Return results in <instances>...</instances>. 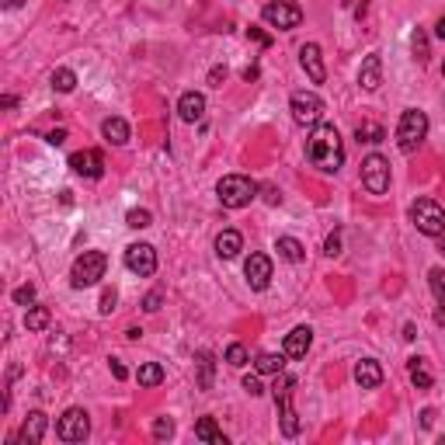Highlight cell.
I'll return each mask as SVG.
<instances>
[{
    "label": "cell",
    "instance_id": "obj_37",
    "mask_svg": "<svg viewBox=\"0 0 445 445\" xmlns=\"http://www.w3.org/2000/svg\"><path fill=\"white\" fill-rule=\"evenodd\" d=\"M115 303H119V292H115V289H105V296H101V306H98V310L108 317V313H115Z\"/></svg>",
    "mask_w": 445,
    "mask_h": 445
},
{
    "label": "cell",
    "instance_id": "obj_13",
    "mask_svg": "<svg viewBox=\"0 0 445 445\" xmlns=\"http://www.w3.org/2000/svg\"><path fill=\"white\" fill-rule=\"evenodd\" d=\"M299 67L306 70V77H310L313 83L327 81V67H324V56H320V45H317V42L299 45Z\"/></svg>",
    "mask_w": 445,
    "mask_h": 445
},
{
    "label": "cell",
    "instance_id": "obj_49",
    "mask_svg": "<svg viewBox=\"0 0 445 445\" xmlns=\"http://www.w3.org/2000/svg\"><path fill=\"white\" fill-rule=\"evenodd\" d=\"M404 337H407V341H414V337H417V330H414V324H407V327H404Z\"/></svg>",
    "mask_w": 445,
    "mask_h": 445
},
{
    "label": "cell",
    "instance_id": "obj_32",
    "mask_svg": "<svg viewBox=\"0 0 445 445\" xmlns=\"http://www.w3.org/2000/svg\"><path fill=\"white\" fill-rule=\"evenodd\" d=\"M428 285H432L439 306H445V268H432V272H428Z\"/></svg>",
    "mask_w": 445,
    "mask_h": 445
},
{
    "label": "cell",
    "instance_id": "obj_47",
    "mask_svg": "<svg viewBox=\"0 0 445 445\" xmlns=\"http://www.w3.org/2000/svg\"><path fill=\"white\" fill-rule=\"evenodd\" d=\"M139 334H143L139 327H129V330H125V337H129V341H139Z\"/></svg>",
    "mask_w": 445,
    "mask_h": 445
},
{
    "label": "cell",
    "instance_id": "obj_15",
    "mask_svg": "<svg viewBox=\"0 0 445 445\" xmlns=\"http://www.w3.org/2000/svg\"><path fill=\"white\" fill-rule=\"evenodd\" d=\"M310 345H313V330H310L306 324H303V327H292V330L285 334L282 355H285V359H306Z\"/></svg>",
    "mask_w": 445,
    "mask_h": 445
},
{
    "label": "cell",
    "instance_id": "obj_10",
    "mask_svg": "<svg viewBox=\"0 0 445 445\" xmlns=\"http://www.w3.org/2000/svg\"><path fill=\"white\" fill-rule=\"evenodd\" d=\"M87 435H91V417L83 407H70L56 421V439H63V442H83Z\"/></svg>",
    "mask_w": 445,
    "mask_h": 445
},
{
    "label": "cell",
    "instance_id": "obj_43",
    "mask_svg": "<svg viewBox=\"0 0 445 445\" xmlns=\"http://www.w3.org/2000/svg\"><path fill=\"white\" fill-rule=\"evenodd\" d=\"M45 143H49V146H63V143H67V129H52V132L45 136Z\"/></svg>",
    "mask_w": 445,
    "mask_h": 445
},
{
    "label": "cell",
    "instance_id": "obj_33",
    "mask_svg": "<svg viewBox=\"0 0 445 445\" xmlns=\"http://www.w3.org/2000/svg\"><path fill=\"white\" fill-rule=\"evenodd\" d=\"M223 359H226V365H233V369H241V365H247V348H243V345H230Z\"/></svg>",
    "mask_w": 445,
    "mask_h": 445
},
{
    "label": "cell",
    "instance_id": "obj_48",
    "mask_svg": "<svg viewBox=\"0 0 445 445\" xmlns=\"http://www.w3.org/2000/svg\"><path fill=\"white\" fill-rule=\"evenodd\" d=\"M265 199H268V202L275 205V202H279V192H275V188H265Z\"/></svg>",
    "mask_w": 445,
    "mask_h": 445
},
{
    "label": "cell",
    "instance_id": "obj_4",
    "mask_svg": "<svg viewBox=\"0 0 445 445\" xmlns=\"http://www.w3.org/2000/svg\"><path fill=\"white\" fill-rule=\"evenodd\" d=\"M292 390H296V379L279 372V376H275V386H272V397H275V407L282 410L285 439H296V435H299V414H296V407H292Z\"/></svg>",
    "mask_w": 445,
    "mask_h": 445
},
{
    "label": "cell",
    "instance_id": "obj_19",
    "mask_svg": "<svg viewBox=\"0 0 445 445\" xmlns=\"http://www.w3.org/2000/svg\"><path fill=\"white\" fill-rule=\"evenodd\" d=\"M45 424H49V421H45V414H42V410H32V414L25 417V424H21V435H18V439H21L25 445H39L42 435H45Z\"/></svg>",
    "mask_w": 445,
    "mask_h": 445
},
{
    "label": "cell",
    "instance_id": "obj_25",
    "mask_svg": "<svg viewBox=\"0 0 445 445\" xmlns=\"http://www.w3.org/2000/svg\"><path fill=\"white\" fill-rule=\"evenodd\" d=\"M407 372H410V383L417 390H432V372L424 369V359H410L407 362Z\"/></svg>",
    "mask_w": 445,
    "mask_h": 445
},
{
    "label": "cell",
    "instance_id": "obj_21",
    "mask_svg": "<svg viewBox=\"0 0 445 445\" xmlns=\"http://www.w3.org/2000/svg\"><path fill=\"white\" fill-rule=\"evenodd\" d=\"M243 250V237L237 230H223L219 237H216V254L223 258V261H230V258H237Z\"/></svg>",
    "mask_w": 445,
    "mask_h": 445
},
{
    "label": "cell",
    "instance_id": "obj_42",
    "mask_svg": "<svg viewBox=\"0 0 445 445\" xmlns=\"http://www.w3.org/2000/svg\"><path fill=\"white\" fill-rule=\"evenodd\" d=\"M247 39H254V42H258V45H265V49L272 45V35H265V32H261V28H254V25L247 28Z\"/></svg>",
    "mask_w": 445,
    "mask_h": 445
},
{
    "label": "cell",
    "instance_id": "obj_28",
    "mask_svg": "<svg viewBox=\"0 0 445 445\" xmlns=\"http://www.w3.org/2000/svg\"><path fill=\"white\" fill-rule=\"evenodd\" d=\"M49 320H52L49 306H28V313H25V327H28V330H45Z\"/></svg>",
    "mask_w": 445,
    "mask_h": 445
},
{
    "label": "cell",
    "instance_id": "obj_45",
    "mask_svg": "<svg viewBox=\"0 0 445 445\" xmlns=\"http://www.w3.org/2000/svg\"><path fill=\"white\" fill-rule=\"evenodd\" d=\"M432 421H435V410H432V407H428V410H421V424H424V428H432Z\"/></svg>",
    "mask_w": 445,
    "mask_h": 445
},
{
    "label": "cell",
    "instance_id": "obj_3",
    "mask_svg": "<svg viewBox=\"0 0 445 445\" xmlns=\"http://www.w3.org/2000/svg\"><path fill=\"white\" fill-rule=\"evenodd\" d=\"M105 272H108V254L105 250H83L70 268V285L74 289H91V285H98L105 279Z\"/></svg>",
    "mask_w": 445,
    "mask_h": 445
},
{
    "label": "cell",
    "instance_id": "obj_2",
    "mask_svg": "<svg viewBox=\"0 0 445 445\" xmlns=\"http://www.w3.org/2000/svg\"><path fill=\"white\" fill-rule=\"evenodd\" d=\"M258 181H250L247 174H226L219 185H216V195H219V202L226 205V209H243V205H250L258 199Z\"/></svg>",
    "mask_w": 445,
    "mask_h": 445
},
{
    "label": "cell",
    "instance_id": "obj_17",
    "mask_svg": "<svg viewBox=\"0 0 445 445\" xmlns=\"http://www.w3.org/2000/svg\"><path fill=\"white\" fill-rule=\"evenodd\" d=\"M178 115L185 122H199L205 115V94L202 91H185L178 98Z\"/></svg>",
    "mask_w": 445,
    "mask_h": 445
},
{
    "label": "cell",
    "instance_id": "obj_16",
    "mask_svg": "<svg viewBox=\"0 0 445 445\" xmlns=\"http://www.w3.org/2000/svg\"><path fill=\"white\" fill-rule=\"evenodd\" d=\"M359 83H362V91H379V83H383V56L379 52H369L362 59Z\"/></svg>",
    "mask_w": 445,
    "mask_h": 445
},
{
    "label": "cell",
    "instance_id": "obj_18",
    "mask_svg": "<svg viewBox=\"0 0 445 445\" xmlns=\"http://www.w3.org/2000/svg\"><path fill=\"white\" fill-rule=\"evenodd\" d=\"M355 383L362 386V390H376L379 383H383V369L376 359H362V362H355Z\"/></svg>",
    "mask_w": 445,
    "mask_h": 445
},
{
    "label": "cell",
    "instance_id": "obj_29",
    "mask_svg": "<svg viewBox=\"0 0 445 445\" xmlns=\"http://www.w3.org/2000/svg\"><path fill=\"white\" fill-rule=\"evenodd\" d=\"M355 139H359V143H383L386 132H383V125H376V122H362V125L355 129Z\"/></svg>",
    "mask_w": 445,
    "mask_h": 445
},
{
    "label": "cell",
    "instance_id": "obj_23",
    "mask_svg": "<svg viewBox=\"0 0 445 445\" xmlns=\"http://www.w3.org/2000/svg\"><path fill=\"white\" fill-rule=\"evenodd\" d=\"M275 250H279V258H282V261H289V265H299V261L306 258L303 243L296 241V237H279V243H275Z\"/></svg>",
    "mask_w": 445,
    "mask_h": 445
},
{
    "label": "cell",
    "instance_id": "obj_8",
    "mask_svg": "<svg viewBox=\"0 0 445 445\" xmlns=\"http://www.w3.org/2000/svg\"><path fill=\"white\" fill-rule=\"evenodd\" d=\"M362 185L369 195H386L390 192V161L383 154H369L362 161Z\"/></svg>",
    "mask_w": 445,
    "mask_h": 445
},
{
    "label": "cell",
    "instance_id": "obj_39",
    "mask_svg": "<svg viewBox=\"0 0 445 445\" xmlns=\"http://www.w3.org/2000/svg\"><path fill=\"white\" fill-rule=\"evenodd\" d=\"M324 254H327V258H337V254H341V233H337V230H334V233L327 237Z\"/></svg>",
    "mask_w": 445,
    "mask_h": 445
},
{
    "label": "cell",
    "instance_id": "obj_1",
    "mask_svg": "<svg viewBox=\"0 0 445 445\" xmlns=\"http://www.w3.org/2000/svg\"><path fill=\"white\" fill-rule=\"evenodd\" d=\"M306 157L310 163L317 167V171H324V174H337L341 171V163H345V146H341V132L334 129V125H313V132H310V139H306Z\"/></svg>",
    "mask_w": 445,
    "mask_h": 445
},
{
    "label": "cell",
    "instance_id": "obj_40",
    "mask_svg": "<svg viewBox=\"0 0 445 445\" xmlns=\"http://www.w3.org/2000/svg\"><path fill=\"white\" fill-rule=\"evenodd\" d=\"M243 390H247L250 397H261V393H265V386H261L258 376H243Z\"/></svg>",
    "mask_w": 445,
    "mask_h": 445
},
{
    "label": "cell",
    "instance_id": "obj_46",
    "mask_svg": "<svg viewBox=\"0 0 445 445\" xmlns=\"http://www.w3.org/2000/svg\"><path fill=\"white\" fill-rule=\"evenodd\" d=\"M0 105H4V108H14V105H18V98H14V94H4V98H0Z\"/></svg>",
    "mask_w": 445,
    "mask_h": 445
},
{
    "label": "cell",
    "instance_id": "obj_36",
    "mask_svg": "<svg viewBox=\"0 0 445 445\" xmlns=\"http://www.w3.org/2000/svg\"><path fill=\"white\" fill-rule=\"evenodd\" d=\"M410 45H414V56L424 63V59H428V39H424V32H421V28L414 32V42H410Z\"/></svg>",
    "mask_w": 445,
    "mask_h": 445
},
{
    "label": "cell",
    "instance_id": "obj_12",
    "mask_svg": "<svg viewBox=\"0 0 445 445\" xmlns=\"http://www.w3.org/2000/svg\"><path fill=\"white\" fill-rule=\"evenodd\" d=\"M243 275H247V285H250V289L265 292V289L272 285V258H268V254H250V258L243 261Z\"/></svg>",
    "mask_w": 445,
    "mask_h": 445
},
{
    "label": "cell",
    "instance_id": "obj_26",
    "mask_svg": "<svg viewBox=\"0 0 445 445\" xmlns=\"http://www.w3.org/2000/svg\"><path fill=\"white\" fill-rule=\"evenodd\" d=\"M254 369H258L261 376H279V372L285 369V359H282V355L265 352V355H258V359H254Z\"/></svg>",
    "mask_w": 445,
    "mask_h": 445
},
{
    "label": "cell",
    "instance_id": "obj_52",
    "mask_svg": "<svg viewBox=\"0 0 445 445\" xmlns=\"http://www.w3.org/2000/svg\"><path fill=\"white\" fill-rule=\"evenodd\" d=\"M435 241H439V250H442V254H445V230H442V233H439V237H435Z\"/></svg>",
    "mask_w": 445,
    "mask_h": 445
},
{
    "label": "cell",
    "instance_id": "obj_50",
    "mask_svg": "<svg viewBox=\"0 0 445 445\" xmlns=\"http://www.w3.org/2000/svg\"><path fill=\"white\" fill-rule=\"evenodd\" d=\"M0 4H4V7H7V11H14V7H21V4H25V0H0Z\"/></svg>",
    "mask_w": 445,
    "mask_h": 445
},
{
    "label": "cell",
    "instance_id": "obj_51",
    "mask_svg": "<svg viewBox=\"0 0 445 445\" xmlns=\"http://www.w3.org/2000/svg\"><path fill=\"white\" fill-rule=\"evenodd\" d=\"M435 35H439V39H445V18L439 21V25H435Z\"/></svg>",
    "mask_w": 445,
    "mask_h": 445
},
{
    "label": "cell",
    "instance_id": "obj_11",
    "mask_svg": "<svg viewBox=\"0 0 445 445\" xmlns=\"http://www.w3.org/2000/svg\"><path fill=\"white\" fill-rule=\"evenodd\" d=\"M125 268L139 279H150L157 272V250L150 243H129L125 247Z\"/></svg>",
    "mask_w": 445,
    "mask_h": 445
},
{
    "label": "cell",
    "instance_id": "obj_27",
    "mask_svg": "<svg viewBox=\"0 0 445 445\" xmlns=\"http://www.w3.org/2000/svg\"><path fill=\"white\" fill-rule=\"evenodd\" d=\"M195 365H199V386H202V390H212V372H216L212 355H209V352H199V355H195Z\"/></svg>",
    "mask_w": 445,
    "mask_h": 445
},
{
    "label": "cell",
    "instance_id": "obj_20",
    "mask_svg": "<svg viewBox=\"0 0 445 445\" xmlns=\"http://www.w3.org/2000/svg\"><path fill=\"white\" fill-rule=\"evenodd\" d=\"M101 136L108 146H125L129 143V122L125 119H105L101 122Z\"/></svg>",
    "mask_w": 445,
    "mask_h": 445
},
{
    "label": "cell",
    "instance_id": "obj_35",
    "mask_svg": "<svg viewBox=\"0 0 445 445\" xmlns=\"http://www.w3.org/2000/svg\"><path fill=\"white\" fill-rule=\"evenodd\" d=\"M171 435H174V421H171V417H157V421H154V439H171Z\"/></svg>",
    "mask_w": 445,
    "mask_h": 445
},
{
    "label": "cell",
    "instance_id": "obj_22",
    "mask_svg": "<svg viewBox=\"0 0 445 445\" xmlns=\"http://www.w3.org/2000/svg\"><path fill=\"white\" fill-rule=\"evenodd\" d=\"M195 439H202V442H209V445H226V435L216 428L212 417H199V421H195Z\"/></svg>",
    "mask_w": 445,
    "mask_h": 445
},
{
    "label": "cell",
    "instance_id": "obj_9",
    "mask_svg": "<svg viewBox=\"0 0 445 445\" xmlns=\"http://www.w3.org/2000/svg\"><path fill=\"white\" fill-rule=\"evenodd\" d=\"M261 18H265L272 28H279V32H292V28L303 25V7H299V4H289V0H275V4H265Z\"/></svg>",
    "mask_w": 445,
    "mask_h": 445
},
{
    "label": "cell",
    "instance_id": "obj_34",
    "mask_svg": "<svg viewBox=\"0 0 445 445\" xmlns=\"http://www.w3.org/2000/svg\"><path fill=\"white\" fill-rule=\"evenodd\" d=\"M14 303L18 306H32L35 303V285H18L14 289Z\"/></svg>",
    "mask_w": 445,
    "mask_h": 445
},
{
    "label": "cell",
    "instance_id": "obj_31",
    "mask_svg": "<svg viewBox=\"0 0 445 445\" xmlns=\"http://www.w3.org/2000/svg\"><path fill=\"white\" fill-rule=\"evenodd\" d=\"M150 223H154L150 209H129V216H125V226H132V230H146Z\"/></svg>",
    "mask_w": 445,
    "mask_h": 445
},
{
    "label": "cell",
    "instance_id": "obj_54",
    "mask_svg": "<svg viewBox=\"0 0 445 445\" xmlns=\"http://www.w3.org/2000/svg\"><path fill=\"white\" fill-rule=\"evenodd\" d=\"M442 77H445V63H442Z\"/></svg>",
    "mask_w": 445,
    "mask_h": 445
},
{
    "label": "cell",
    "instance_id": "obj_53",
    "mask_svg": "<svg viewBox=\"0 0 445 445\" xmlns=\"http://www.w3.org/2000/svg\"><path fill=\"white\" fill-rule=\"evenodd\" d=\"M435 320H439V324H445V306L439 310V313H435Z\"/></svg>",
    "mask_w": 445,
    "mask_h": 445
},
{
    "label": "cell",
    "instance_id": "obj_24",
    "mask_svg": "<svg viewBox=\"0 0 445 445\" xmlns=\"http://www.w3.org/2000/svg\"><path fill=\"white\" fill-rule=\"evenodd\" d=\"M136 379L139 386H161L163 383V365L161 362H143L136 369Z\"/></svg>",
    "mask_w": 445,
    "mask_h": 445
},
{
    "label": "cell",
    "instance_id": "obj_38",
    "mask_svg": "<svg viewBox=\"0 0 445 445\" xmlns=\"http://www.w3.org/2000/svg\"><path fill=\"white\" fill-rule=\"evenodd\" d=\"M161 303H163V292H161V289H154V292H146L143 310H146V313H157V310H161Z\"/></svg>",
    "mask_w": 445,
    "mask_h": 445
},
{
    "label": "cell",
    "instance_id": "obj_6",
    "mask_svg": "<svg viewBox=\"0 0 445 445\" xmlns=\"http://www.w3.org/2000/svg\"><path fill=\"white\" fill-rule=\"evenodd\" d=\"M410 223L417 226V233L439 237L445 230V209L439 202H432V199H417V202L410 205Z\"/></svg>",
    "mask_w": 445,
    "mask_h": 445
},
{
    "label": "cell",
    "instance_id": "obj_7",
    "mask_svg": "<svg viewBox=\"0 0 445 445\" xmlns=\"http://www.w3.org/2000/svg\"><path fill=\"white\" fill-rule=\"evenodd\" d=\"M289 112H292L296 125H306V129H313V125H320L324 101H320V94H313V91H296V94L289 98Z\"/></svg>",
    "mask_w": 445,
    "mask_h": 445
},
{
    "label": "cell",
    "instance_id": "obj_30",
    "mask_svg": "<svg viewBox=\"0 0 445 445\" xmlns=\"http://www.w3.org/2000/svg\"><path fill=\"white\" fill-rule=\"evenodd\" d=\"M52 87H56L59 94H70V91L77 87V74H74V70H67V67H59V70L52 74Z\"/></svg>",
    "mask_w": 445,
    "mask_h": 445
},
{
    "label": "cell",
    "instance_id": "obj_14",
    "mask_svg": "<svg viewBox=\"0 0 445 445\" xmlns=\"http://www.w3.org/2000/svg\"><path fill=\"white\" fill-rule=\"evenodd\" d=\"M70 167H74V174L91 178V181H98L105 174V161H101L98 150H77V154H70Z\"/></svg>",
    "mask_w": 445,
    "mask_h": 445
},
{
    "label": "cell",
    "instance_id": "obj_5",
    "mask_svg": "<svg viewBox=\"0 0 445 445\" xmlns=\"http://www.w3.org/2000/svg\"><path fill=\"white\" fill-rule=\"evenodd\" d=\"M424 136H428V115L417 112V108H407L400 122H397V146L404 154H414L424 143Z\"/></svg>",
    "mask_w": 445,
    "mask_h": 445
},
{
    "label": "cell",
    "instance_id": "obj_44",
    "mask_svg": "<svg viewBox=\"0 0 445 445\" xmlns=\"http://www.w3.org/2000/svg\"><path fill=\"white\" fill-rule=\"evenodd\" d=\"M112 376H115V379H125V376H129V369L122 365V359H112Z\"/></svg>",
    "mask_w": 445,
    "mask_h": 445
},
{
    "label": "cell",
    "instance_id": "obj_41",
    "mask_svg": "<svg viewBox=\"0 0 445 445\" xmlns=\"http://www.w3.org/2000/svg\"><path fill=\"white\" fill-rule=\"evenodd\" d=\"M223 81H226V67H212L209 70V87H223Z\"/></svg>",
    "mask_w": 445,
    "mask_h": 445
}]
</instances>
